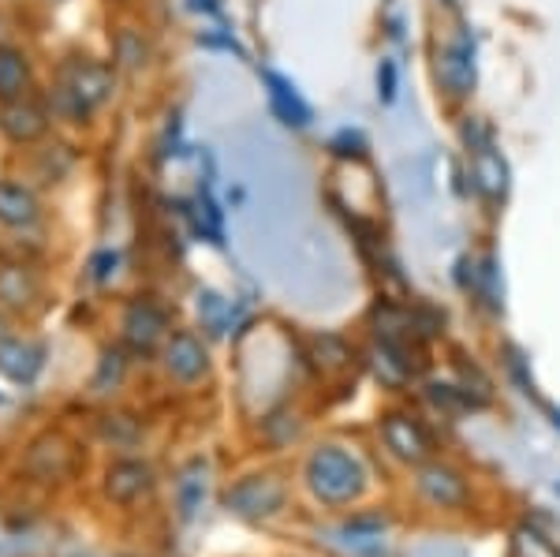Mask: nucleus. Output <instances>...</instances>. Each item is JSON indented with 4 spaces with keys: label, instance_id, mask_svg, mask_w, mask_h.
<instances>
[{
    "label": "nucleus",
    "instance_id": "obj_1",
    "mask_svg": "<svg viewBox=\"0 0 560 557\" xmlns=\"http://www.w3.org/2000/svg\"><path fill=\"white\" fill-rule=\"evenodd\" d=\"M306 483H311L314 498H322L325 506H351L366 487V472L348 449L322 445L306 461Z\"/></svg>",
    "mask_w": 560,
    "mask_h": 557
},
{
    "label": "nucleus",
    "instance_id": "obj_2",
    "mask_svg": "<svg viewBox=\"0 0 560 557\" xmlns=\"http://www.w3.org/2000/svg\"><path fill=\"white\" fill-rule=\"evenodd\" d=\"M284 479H277V475H250V479H240L236 487L224 494V506L247 520H266L284 509Z\"/></svg>",
    "mask_w": 560,
    "mask_h": 557
},
{
    "label": "nucleus",
    "instance_id": "obj_3",
    "mask_svg": "<svg viewBox=\"0 0 560 557\" xmlns=\"http://www.w3.org/2000/svg\"><path fill=\"white\" fill-rule=\"evenodd\" d=\"M57 79L83 97L90 113H94L97 105H105L108 97H113V86H116L113 71H108L102 60H90V57H68L65 65H60Z\"/></svg>",
    "mask_w": 560,
    "mask_h": 557
},
{
    "label": "nucleus",
    "instance_id": "obj_4",
    "mask_svg": "<svg viewBox=\"0 0 560 557\" xmlns=\"http://www.w3.org/2000/svg\"><path fill=\"white\" fill-rule=\"evenodd\" d=\"M49 131V109L34 102L31 94L15 97V102H0V135L15 147H31Z\"/></svg>",
    "mask_w": 560,
    "mask_h": 557
},
{
    "label": "nucleus",
    "instance_id": "obj_5",
    "mask_svg": "<svg viewBox=\"0 0 560 557\" xmlns=\"http://www.w3.org/2000/svg\"><path fill=\"white\" fill-rule=\"evenodd\" d=\"M120 329H124V345H128L135 356H153L161 340H165L168 318L161 314V307L139 300V303H131V307L124 311Z\"/></svg>",
    "mask_w": 560,
    "mask_h": 557
},
{
    "label": "nucleus",
    "instance_id": "obj_6",
    "mask_svg": "<svg viewBox=\"0 0 560 557\" xmlns=\"http://www.w3.org/2000/svg\"><path fill=\"white\" fill-rule=\"evenodd\" d=\"M382 438H385V445L408 464H422L433 453L427 427H422L419 419L404 416V411H388L382 419Z\"/></svg>",
    "mask_w": 560,
    "mask_h": 557
},
{
    "label": "nucleus",
    "instance_id": "obj_7",
    "mask_svg": "<svg viewBox=\"0 0 560 557\" xmlns=\"http://www.w3.org/2000/svg\"><path fill=\"white\" fill-rule=\"evenodd\" d=\"M75 464H79V449L65 434H42L31 445V456H26V468L38 475V479H68L75 472Z\"/></svg>",
    "mask_w": 560,
    "mask_h": 557
},
{
    "label": "nucleus",
    "instance_id": "obj_8",
    "mask_svg": "<svg viewBox=\"0 0 560 557\" xmlns=\"http://www.w3.org/2000/svg\"><path fill=\"white\" fill-rule=\"evenodd\" d=\"M438 79L453 94H467L475 86V42L467 31H459L445 49L438 53Z\"/></svg>",
    "mask_w": 560,
    "mask_h": 557
},
{
    "label": "nucleus",
    "instance_id": "obj_9",
    "mask_svg": "<svg viewBox=\"0 0 560 557\" xmlns=\"http://www.w3.org/2000/svg\"><path fill=\"white\" fill-rule=\"evenodd\" d=\"M165 371L179 382H198L210 371V356H206L202 340L195 334H173L165 340Z\"/></svg>",
    "mask_w": 560,
    "mask_h": 557
},
{
    "label": "nucleus",
    "instance_id": "obj_10",
    "mask_svg": "<svg viewBox=\"0 0 560 557\" xmlns=\"http://www.w3.org/2000/svg\"><path fill=\"white\" fill-rule=\"evenodd\" d=\"M45 367V348L34 340H0V374L20 385H31Z\"/></svg>",
    "mask_w": 560,
    "mask_h": 557
},
{
    "label": "nucleus",
    "instance_id": "obj_11",
    "mask_svg": "<svg viewBox=\"0 0 560 557\" xmlns=\"http://www.w3.org/2000/svg\"><path fill=\"white\" fill-rule=\"evenodd\" d=\"M150 490H153V472L139 461H120L105 475V494L116 506H131V501H139Z\"/></svg>",
    "mask_w": 560,
    "mask_h": 557
},
{
    "label": "nucleus",
    "instance_id": "obj_12",
    "mask_svg": "<svg viewBox=\"0 0 560 557\" xmlns=\"http://www.w3.org/2000/svg\"><path fill=\"white\" fill-rule=\"evenodd\" d=\"M42 218V202L31 187L15 184V179H0V224L8 229H31Z\"/></svg>",
    "mask_w": 560,
    "mask_h": 557
},
{
    "label": "nucleus",
    "instance_id": "obj_13",
    "mask_svg": "<svg viewBox=\"0 0 560 557\" xmlns=\"http://www.w3.org/2000/svg\"><path fill=\"white\" fill-rule=\"evenodd\" d=\"M419 490L441 509H456V506H464V501H467L464 475L445 468V464H427V468L419 472Z\"/></svg>",
    "mask_w": 560,
    "mask_h": 557
},
{
    "label": "nucleus",
    "instance_id": "obj_14",
    "mask_svg": "<svg viewBox=\"0 0 560 557\" xmlns=\"http://www.w3.org/2000/svg\"><path fill=\"white\" fill-rule=\"evenodd\" d=\"M261 79H266V86H269V105H273V113L280 116V124H288V128H306L314 113L300 97V90L288 83L284 76H277V71H261Z\"/></svg>",
    "mask_w": 560,
    "mask_h": 557
},
{
    "label": "nucleus",
    "instance_id": "obj_15",
    "mask_svg": "<svg viewBox=\"0 0 560 557\" xmlns=\"http://www.w3.org/2000/svg\"><path fill=\"white\" fill-rule=\"evenodd\" d=\"M370 367L385 385H404L419 371V363L408 356V345H396V340H382V345L370 348Z\"/></svg>",
    "mask_w": 560,
    "mask_h": 557
},
{
    "label": "nucleus",
    "instance_id": "obj_16",
    "mask_svg": "<svg viewBox=\"0 0 560 557\" xmlns=\"http://www.w3.org/2000/svg\"><path fill=\"white\" fill-rule=\"evenodd\" d=\"M471 173H475L478 192L490 195V199H501V195L509 192V169H504L501 154L493 150V142H486V147H475Z\"/></svg>",
    "mask_w": 560,
    "mask_h": 557
},
{
    "label": "nucleus",
    "instance_id": "obj_17",
    "mask_svg": "<svg viewBox=\"0 0 560 557\" xmlns=\"http://www.w3.org/2000/svg\"><path fill=\"white\" fill-rule=\"evenodd\" d=\"M38 295H42V285L31 269L20 263L0 266V303H4V307H31Z\"/></svg>",
    "mask_w": 560,
    "mask_h": 557
},
{
    "label": "nucleus",
    "instance_id": "obj_18",
    "mask_svg": "<svg viewBox=\"0 0 560 557\" xmlns=\"http://www.w3.org/2000/svg\"><path fill=\"white\" fill-rule=\"evenodd\" d=\"M31 90V60L12 45H0V102H15Z\"/></svg>",
    "mask_w": 560,
    "mask_h": 557
},
{
    "label": "nucleus",
    "instance_id": "obj_19",
    "mask_svg": "<svg viewBox=\"0 0 560 557\" xmlns=\"http://www.w3.org/2000/svg\"><path fill=\"white\" fill-rule=\"evenodd\" d=\"M113 65L120 71H139L147 65V42L135 26H120L113 38Z\"/></svg>",
    "mask_w": 560,
    "mask_h": 557
},
{
    "label": "nucleus",
    "instance_id": "obj_20",
    "mask_svg": "<svg viewBox=\"0 0 560 557\" xmlns=\"http://www.w3.org/2000/svg\"><path fill=\"white\" fill-rule=\"evenodd\" d=\"M512 557H560V546L546 532L523 524L512 532Z\"/></svg>",
    "mask_w": 560,
    "mask_h": 557
},
{
    "label": "nucleus",
    "instance_id": "obj_21",
    "mask_svg": "<svg viewBox=\"0 0 560 557\" xmlns=\"http://www.w3.org/2000/svg\"><path fill=\"white\" fill-rule=\"evenodd\" d=\"M49 109H52V116H57V120H68V124H86L90 120L86 102L71 86L60 83V79L49 90Z\"/></svg>",
    "mask_w": 560,
    "mask_h": 557
},
{
    "label": "nucleus",
    "instance_id": "obj_22",
    "mask_svg": "<svg viewBox=\"0 0 560 557\" xmlns=\"http://www.w3.org/2000/svg\"><path fill=\"white\" fill-rule=\"evenodd\" d=\"M202 498H206V468L202 464H191V468L184 472V479H179V509H184L187 520L195 517Z\"/></svg>",
    "mask_w": 560,
    "mask_h": 557
},
{
    "label": "nucleus",
    "instance_id": "obj_23",
    "mask_svg": "<svg viewBox=\"0 0 560 557\" xmlns=\"http://www.w3.org/2000/svg\"><path fill=\"white\" fill-rule=\"evenodd\" d=\"M124 352L120 348H108V352L102 356V367H97V374H94V390L97 393H108V390H116L124 379Z\"/></svg>",
    "mask_w": 560,
    "mask_h": 557
},
{
    "label": "nucleus",
    "instance_id": "obj_24",
    "mask_svg": "<svg viewBox=\"0 0 560 557\" xmlns=\"http://www.w3.org/2000/svg\"><path fill=\"white\" fill-rule=\"evenodd\" d=\"M314 356H318V363H325L329 371H337V367H345V363H348L345 340H337V337H329V334L314 337Z\"/></svg>",
    "mask_w": 560,
    "mask_h": 557
},
{
    "label": "nucleus",
    "instance_id": "obj_25",
    "mask_svg": "<svg viewBox=\"0 0 560 557\" xmlns=\"http://www.w3.org/2000/svg\"><path fill=\"white\" fill-rule=\"evenodd\" d=\"M329 150H332V154H340V158H363L366 154V139H363V131L345 128V131L332 135Z\"/></svg>",
    "mask_w": 560,
    "mask_h": 557
},
{
    "label": "nucleus",
    "instance_id": "obj_26",
    "mask_svg": "<svg viewBox=\"0 0 560 557\" xmlns=\"http://www.w3.org/2000/svg\"><path fill=\"white\" fill-rule=\"evenodd\" d=\"M198 314H206V326L213 329V334H224V314H229V303L217 300L213 292L198 295Z\"/></svg>",
    "mask_w": 560,
    "mask_h": 557
},
{
    "label": "nucleus",
    "instance_id": "obj_27",
    "mask_svg": "<svg viewBox=\"0 0 560 557\" xmlns=\"http://www.w3.org/2000/svg\"><path fill=\"white\" fill-rule=\"evenodd\" d=\"M430 401L438 404V408H448V411H456V408H467V393L464 390H456V385H430Z\"/></svg>",
    "mask_w": 560,
    "mask_h": 557
},
{
    "label": "nucleus",
    "instance_id": "obj_28",
    "mask_svg": "<svg viewBox=\"0 0 560 557\" xmlns=\"http://www.w3.org/2000/svg\"><path fill=\"white\" fill-rule=\"evenodd\" d=\"M116 266H120V255H116V251H102V255L90 258V277H94L97 285H105L116 277Z\"/></svg>",
    "mask_w": 560,
    "mask_h": 557
},
{
    "label": "nucleus",
    "instance_id": "obj_29",
    "mask_svg": "<svg viewBox=\"0 0 560 557\" xmlns=\"http://www.w3.org/2000/svg\"><path fill=\"white\" fill-rule=\"evenodd\" d=\"M377 97L388 105L396 97V65L393 60H382V68H377Z\"/></svg>",
    "mask_w": 560,
    "mask_h": 557
},
{
    "label": "nucleus",
    "instance_id": "obj_30",
    "mask_svg": "<svg viewBox=\"0 0 560 557\" xmlns=\"http://www.w3.org/2000/svg\"><path fill=\"white\" fill-rule=\"evenodd\" d=\"M191 8H195V12H217L213 0H191Z\"/></svg>",
    "mask_w": 560,
    "mask_h": 557
},
{
    "label": "nucleus",
    "instance_id": "obj_31",
    "mask_svg": "<svg viewBox=\"0 0 560 557\" xmlns=\"http://www.w3.org/2000/svg\"><path fill=\"white\" fill-rule=\"evenodd\" d=\"M0 340H8V318L0 314Z\"/></svg>",
    "mask_w": 560,
    "mask_h": 557
},
{
    "label": "nucleus",
    "instance_id": "obj_32",
    "mask_svg": "<svg viewBox=\"0 0 560 557\" xmlns=\"http://www.w3.org/2000/svg\"><path fill=\"white\" fill-rule=\"evenodd\" d=\"M553 423H557V427H560V411H553Z\"/></svg>",
    "mask_w": 560,
    "mask_h": 557
}]
</instances>
